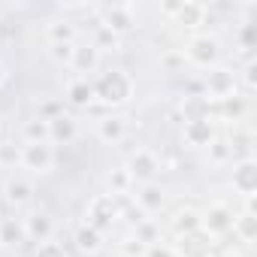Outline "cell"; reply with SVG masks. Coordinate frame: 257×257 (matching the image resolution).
Listing matches in <instances>:
<instances>
[{
	"mask_svg": "<svg viewBox=\"0 0 257 257\" xmlns=\"http://www.w3.org/2000/svg\"><path fill=\"white\" fill-rule=\"evenodd\" d=\"M91 88H94V97H100L109 106H118V103H124L127 97H131V79H127L121 70L103 73L97 79V85H91Z\"/></svg>",
	"mask_w": 257,
	"mask_h": 257,
	"instance_id": "6da1fadb",
	"label": "cell"
},
{
	"mask_svg": "<svg viewBox=\"0 0 257 257\" xmlns=\"http://www.w3.org/2000/svg\"><path fill=\"white\" fill-rule=\"evenodd\" d=\"M115 215H118V200L100 194V197H94L91 206H88V227H94L97 233H103V230L112 227Z\"/></svg>",
	"mask_w": 257,
	"mask_h": 257,
	"instance_id": "7a4b0ae2",
	"label": "cell"
},
{
	"mask_svg": "<svg viewBox=\"0 0 257 257\" xmlns=\"http://www.w3.org/2000/svg\"><path fill=\"white\" fill-rule=\"evenodd\" d=\"M179 251H182L185 257H209V254L215 251V242H212V236H209L203 227H197V230L179 236Z\"/></svg>",
	"mask_w": 257,
	"mask_h": 257,
	"instance_id": "3957f363",
	"label": "cell"
},
{
	"mask_svg": "<svg viewBox=\"0 0 257 257\" xmlns=\"http://www.w3.org/2000/svg\"><path fill=\"white\" fill-rule=\"evenodd\" d=\"M188 55H191L194 64L209 67V64L218 61V40H215V37H194V40L188 43Z\"/></svg>",
	"mask_w": 257,
	"mask_h": 257,
	"instance_id": "277c9868",
	"label": "cell"
},
{
	"mask_svg": "<svg viewBox=\"0 0 257 257\" xmlns=\"http://www.w3.org/2000/svg\"><path fill=\"white\" fill-rule=\"evenodd\" d=\"M103 28H109L115 37L124 34V31H131L134 28V19H131V10L121 7V4H112L103 10Z\"/></svg>",
	"mask_w": 257,
	"mask_h": 257,
	"instance_id": "5b68a950",
	"label": "cell"
},
{
	"mask_svg": "<svg viewBox=\"0 0 257 257\" xmlns=\"http://www.w3.org/2000/svg\"><path fill=\"white\" fill-rule=\"evenodd\" d=\"M233 188L245 197H251L257 191V164L254 161H242L236 170H233Z\"/></svg>",
	"mask_w": 257,
	"mask_h": 257,
	"instance_id": "8992f818",
	"label": "cell"
},
{
	"mask_svg": "<svg viewBox=\"0 0 257 257\" xmlns=\"http://www.w3.org/2000/svg\"><path fill=\"white\" fill-rule=\"evenodd\" d=\"M158 161H155V155H149V152H137L134 158H131V167H127V173H131V179H143V182H152L155 176H158Z\"/></svg>",
	"mask_w": 257,
	"mask_h": 257,
	"instance_id": "52a82bcc",
	"label": "cell"
},
{
	"mask_svg": "<svg viewBox=\"0 0 257 257\" xmlns=\"http://www.w3.org/2000/svg\"><path fill=\"white\" fill-rule=\"evenodd\" d=\"M200 227H203L209 236H212V233H227V230L233 227V212L224 209V206H215V209H209L206 218H200Z\"/></svg>",
	"mask_w": 257,
	"mask_h": 257,
	"instance_id": "ba28073f",
	"label": "cell"
},
{
	"mask_svg": "<svg viewBox=\"0 0 257 257\" xmlns=\"http://www.w3.org/2000/svg\"><path fill=\"white\" fill-rule=\"evenodd\" d=\"M182 115H185V121H206L209 115H212V103H209V97L206 94H188L185 97V103H182Z\"/></svg>",
	"mask_w": 257,
	"mask_h": 257,
	"instance_id": "9c48e42d",
	"label": "cell"
},
{
	"mask_svg": "<svg viewBox=\"0 0 257 257\" xmlns=\"http://www.w3.org/2000/svg\"><path fill=\"white\" fill-rule=\"evenodd\" d=\"M22 164L31 167V170H49L52 164V149L46 143H31L25 152H22Z\"/></svg>",
	"mask_w": 257,
	"mask_h": 257,
	"instance_id": "30bf717a",
	"label": "cell"
},
{
	"mask_svg": "<svg viewBox=\"0 0 257 257\" xmlns=\"http://www.w3.org/2000/svg\"><path fill=\"white\" fill-rule=\"evenodd\" d=\"M185 140H188L191 146H212V140H215L212 121H209V118H206V121H188V124H185Z\"/></svg>",
	"mask_w": 257,
	"mask_h": 257,
	"instance_id": "8fae6325",
	"label": "cell"
},
{
	"mask_svg": "<svg viewBox=\"0 0 257 257\" xmlns=\"http://www.w3.org/2000/svg\"><path fill=\"white\" fill-rule=\"evenodd\" d=\"M203 88H206L209 94H215L218 100H221V97H230V94H233V73H230V70H212Z\"/></svg>",
	"mask_w": 257,
	"mask_h": 257,
	"instance_id": "7c38bea8",
	"label": "cell"
},
{
	"mask_svg": "<svg viewBox=\"0 0 257 257\" xmlns=\"http://www.w3.org/2000/svg\"><path fill=\"white\" fill-rule=\"evenodd\" d=\"M49 137H52L55 143H70V140H76V121H73L70 115L52 118V121H49Z\"/></svg>",
	"mask_w": 257,
	"mask_h": 257,
	"instance_id": "4fadbf2b",
	"label": "cell"
},
{
	"mask_svg": "<svg viewBox=\"0 0 257 257\" xmlns=\"http://www.w3.org/2000/svg\"><path fill=\"white\" fill-rule=\"evenodd\" d=\"M70 64H73L79 73H91V70L97 67V49H94V46H73Z\"/></svg>",
	"mask_w": 257,
	"mask_h": 257,
	"instance_id": "5bb4252c",
	"label": "cell"
},
{
	"mask_svg": "<svg viewBox=\"0 0 257 257\" xmlns=\"http://www.w3.org/2000/svg\"><path fill=\"white\" fill-rule=\"evenodd\" d=\"M203 16H206V7H203V4H194V0H182V7H179V13H176L179 25H185V28L200 25Z\"/></svg>",
	"mask_w": 257,
	"mask_h": 257,
	"instance_id": "9a60e30c",
	"label": "cell"
},
{
	"mask_svg": "<svg viewBox=\"0 0 257 257\" xmlns=\"http://www.w3.org/2000/svg\"><path fill=\"white\" fill-rule=\"evenodd\" d=\"M25 236H31V239H40V242H46L49 236H52V221H49V215H31L28 218V224H25Z\"/></svg>",
	"mask_w": 257,
	"mask_h": 257,
	"instance_id": "2e32d148",
	"label": "cell"
},
{
	"mask_svg": "<svg viewBox=\"0 0 257 257\" xmlns=\"http://www.w3.org/2000/svg\"><path fill=\"white\" fill-rule=\"evenodd\" d=\"M233 230L242 236V242H251V239L257 236V218H254L251 212H245V215L233 218Z\"/></svg>",
	"mask_w": 257,
	"mask_h": 257,
	"instance_id": "e0dca14e",
	"label": "cell"
},
{
	"mask_svg": "<svg viewBox=\"0 0 257 257\" xmlns=\"http://www.w3.org/2000/svg\"><path fill=\"white\" fill-rule=\"evenodd\" d=\"M76 245H79L82 251H97V248H100V233H97L94 227L82 224V227L76 230Z\"/></svg>",
	"mask_w": 257,
	"mask_h": 257,
	"instance_id": "ac0fdd59",
	"label": "cell"
},
{
	"mask_svg": "<svg viewBox=\"0 0 257 257\" xmlns=\"http://www.w3.org/2000/svg\"><path fill=\"white\" fill-rule=\"evenodd\" d=\"M28 197H31V185L28 182H22V179H10L7 182V200L10 203H28Z\"/></svg>",
	"mask_w": 257,
	"mask_h": 257,
	"instance_id": "d6986e66",
	"label": "cell"
},
{
	"mask_svg": "<svg viewBox=\"0 0 257 257\" xmlns=\"http://www.w3.org/2000/svg\"><path fill=\"white\" fill-rule=\"evenodd\" d=\"M100 137L109 140V143H118L124 137V121L121 118H103L100 121Z\"/></svg>",
	"mask_w": 257,
	"mask_h": 257,
	"instance_id": "ffe728a7",
	"label": "cell"
},
{
	"mask_svg": "<svg viewBox=\"0 0 257 257\" xmlns=\"http://www.w3.org/2000/svg\"><path fill=\"white\" fill-rule=\"evenodd\" d=\"M140 203H143V209H161V206H164V191L149 182V185L143 188V194H140Z\"/></svg>",
	"mask_w": 257,
	"mask_h": 257,
	"instance_id": "44dd1931",
	"label": "cell"
},
{
	"mask_svg": "<svg viewBox=\"0 0 257 257\" xmlns=\"http://www.w3.org/2000/svg\"><path fill=\"white\" fill-rule=\"evenodd\" d=\"M197 227H200V215L191 212V209H188V212H179L176 221H173V230H176L179 236H182V233H191V230H197Z\"/></svg>",
	"mask_w": 257,
	"mask_h": 257,
	"instance_id": "7402d4cb",
	"label": "cell"
},
{
	"mask_svg": "<svg viewBox=\"0 0 257 257\" xmlns=\"http://www.w3.org/2000/svg\"><path fill=\"white\" fill-rule=\"evenodd\" d=\"M91 97H94V88H91L88 82H73V85H70V103H76V106H88Z\"/></svg>",
	"mask_w": 257,
	"mask_h": 257,
	"instance_id": "603a6c76",
	"label": "cell"
},
{
	"mask_svg": "<svg viewBox=\"0 0 257 257\" xmlns=\"http://www.w3.org/2000/svg\"><path fill=\"white\" fill-rule=\"evenodd\" d=\"M25 134H28L31 143H46V140H49V121H46V118L31 121V124L25 127Z\"/></svg>",
	"mask_w": 257,
	"mask_h": 257,
	"instance_id": "cb8c5ba5",
	"label": "cell"
},
{
	"mask_svg": "<svg viewBox=\"0 0 257 257\" xmlns=\"http://www.w3.org/2000/svg\"><path fill=\"white\" fill-rule=\"evenodd\" d=\"M227 118H239L242 112H245V100L242 97H236V94H230V97H221V106H218Z\"/></svg>",
	"mask_w": 257,
	"mask_h": 257,
	"instance_id": "d4e9b609",
	"label": "cell"
},
{
	"mask_svg": "<svg viewBox=\"0 0 257 257\" xmlns=\"http://www.w3.org/2000/svg\"><path fill=\"white\" fill-rule=\"evenodd\" d=\"M239 43H242L245 52H254V49H257V25H254V22H245V25L239 28Z\"/></svg>",
	"mask_w": 257,
	"mask_h": 257,
	"instance_id": "484cf974",
	"label": "cell"
},
{
	"mask_svg": "<svg viewBox=\"0 0 257 257\" xmlns=\"http://www.w3.org/2000/svg\"><path fill=\"white\" fill-rule=\"evenodd\" d=\"M25 239V227L16 224V221H4L0 224V242H19Z\"/></svg>",
	"mask_w": 257,
	"mask_h": 257,
	"instance_id": "4316f807",
	"label": "cell"
},
{
	"mask_svg": "<svg viewBox=\"0 0 257 257\" xmlns=\"http://www.w3.org/2000/svg\"><path fill=\"white\" fill-rule=\"evenodd\" d=\"M49 37H52V46H55V43H73V25L58 22V25L49 28Z\"/></svg>",
	"mask_w": 257,
	"mask_h": 257,
	"instance_id": "83f0119b",
	"label": "cell"
},
{
	"mask_svg": "<svg viewBox=\"0 0 257 257\" xmlns=\"http://www.w3.org/2000/svg\"><path fill=\"white\" fill-rule=\"evenodd\" d=\"M0 164H4V167H16V164H22V149L13 146V143H4V146H0Z\"/></svg>",
	"mask_w": 257,
	"mask_h": 257,
	"instance_id": "f1b7e54d",
	"label": "cell"
},
{
	"mask_svg": "<svg viewBox=\"0 0 257 257\" xmlns=\"http://www.w3.org/2000/svg\"><path fill=\"white\" fill-rule=\"evenodd\" d=\"M115 43H118V37H115L109 28L100 25V28H97V40H94L91 46H94V49H109V46H115Z\"/></svg>",
	"mask_w": 257,
	"mask_h": 257,
	"instance_id": "f546056e",
	"label": "cell"
},
{
	"mask_svg": "<svg viewBox=\"0 0 257 257\" xmlns=\"http://www.w3.org/2000/svg\"><path fill=\"white\" fill-rule=\"evenodd\" d=\"M52 58L70 64V58H73V43H55V46H52Z\"/></svg>",
	"mask_w": 257,
	"mask_h": 257,
	"instance_id": "4dcf8cb0",
	"label": "cell"
},
{
	"mask_svg": "<svg viewBox=\"0 0 257 257\" xmlns=\"http://www.w3.org/2000/svg\"><path fill=\"white\" fill-rule=\"evenodd\" d=\"M155 236H158V227H155V224H146V221L137 224V239H140L143 245H146V242H155Z\"/></svg>",
	"mask_w": 257,
	"mask_h": 257,
	"instance_id": "1f68e13d",
	"label": "cell"
},
{
	"mask_svg": "<svg viewBox=\"0 0 257 257\" xmlns=\"http://www.w3.org/2000/svg\"><path fill=\"white\" fill-rule=\"evenodd\" d=\"M37 257H64V248L58 242H43L37 248Z\"/></svg>",
	"mask_w": 257,
	"mask_h": 257,
	"instance_id": "d6a6232c",
	"label": "cell"
},
{
	"mask_svg": "<svg viewBox=\"0 0 257 257\" xmlns=\"http://www.w3.org/2000/svg\"><path fill=\"white\" fill-rule=\"evenodd\" d=\"M109 182H112V188L121 194L127 185H131V173H127V170H118V173H112V176H109Z\"/></svg>",
	"mask_w": 257,
	"mask_h": 257,
	"instance_id": "836d02e7",
	"label": "cell"
},
{
	"mask_svg": "<svg viewBox=\"0 0 257 257\" xmlns=\"http://www.w3.org/2000/svg\"><path fill=\"white\" fill-rule=\"evenodd\" d=\"M212 158L215 161H227L230 158V146L227 143H212Z\"/></svg>",
	"mask_w": 257,
	"mask_h": 257,
	"instance_id": "e575fe53",
	"label": "cell"
},
{
	"mask_svg": "<svg viewBox=\"0 0 257 257\" xmlns=\"http://www.w3.org/2000/svg\"><path fill=\"white\" fill-rule=\"evenodd\" d=\"M146 257H176L170 248H164V245H152L149 251H146Z\"/></svg>",
	"mask_w": 257,
	"mask_h": 257,
	"instance_id": "d590c367",
	"label": "cell"
},
{
	"mask_svg": "<svg viewBox=\"0 0 257 257\" xmlns=\"http://www.w3.org/2000/svg\"><path fill=\"white\" fill-rule=\"evenodd\" d=\"M143 248H146V245H143L140 239H127V242H124V254H143Z\"/></svg>",
	"mask_w": 257,
	"mask_h": 257,
	"instance_id": "8d00e7d4",
	"label": "cell"
},
{
	"mask_svg": "<svg viewBox=\"0 0 257 257\" xmlns=\"http://www.w3.org/2000/svg\"><path fill=\"white\" fill-rule=\"evenodd\" d=\"M245 82H248V88H254V82H257V64L245 67Z\"/></svg>",
	"mask_w": 257,
	"mask_h": 257,
	"instance_id": "74e56055",
	"label": "cell"
},
{
	"mask_svg": "<svg viewBox=\"0 0 257 257\" xmlns=\"http://www.w3.org/2000/svg\"><path fill=\"white\" fill-rule=\"evenodd\" d=\"M43 115H46V118L52 121V118H58V115H64V112H61V106H58V103H46V109H43Z\"/></svg>",
	"mask_w": 257,
	"mask_h": 257,
	"instance_id": "f35d334b",
	"label": "cell"
},
{
	"mask_svg": "<svg viewBox=\"0 0 257 257\" xmlns=\"http://www.w3.org/2000/svg\"><path fill=\"white\" fill-rule=\"evenodd\" d=\"M164 64H167L170 70H176V67H182V64H185V58H179V55H167V58H164Z\"/></svg>",
	"mask_w": 257,
	"mask_h": 257,
	"instance_id": "ab89813d",
	"label": "cell"
},
{
	"mask_svg": "<svg viewBox=\"0 0 257 257\" xmlns=\"http://www.w3.org/2000/svg\"><path fill=\"white\" fill-rule=\"evenodd\" d=\"M179 7H182V4H164V13H167V16H176Z\"/></svg>",
	"mask_w": 257,
	"mask_h": 257,
	"instance_id": "60d3db41",
	"label": "cell"
},
{
	"mask_svg": "<svg viewBox=\"0 0 257 257\" xmlns=\"http://www.w3.org/2000/svg\"><path fill=\"white\" fill-rule=\"evenodd\" d=\"M218 257H236V254H218Z\"/></svg>",
	"mask_w": 257,
	"mask_h": 257,
	"instance_id": "b9f144b4",
	"label": "cell"
},
{
	"mask_svg": "<svg viewBox=\"0 0 257 257\" xmlns=\"http://www.w3.org/2000/svg\"><path fill=\"white\" fill-rule=\"evenodd\" d=\"M0 82H4V67H0Z\"/></svg>",
	"mask_w": 257,
	"mask_h": 257,
	"instance_id": "7bdbcfd3",
	"label": "cell"
}]
</instances>
